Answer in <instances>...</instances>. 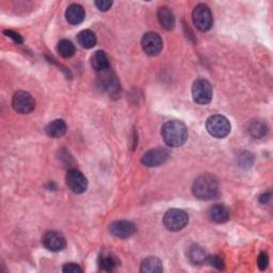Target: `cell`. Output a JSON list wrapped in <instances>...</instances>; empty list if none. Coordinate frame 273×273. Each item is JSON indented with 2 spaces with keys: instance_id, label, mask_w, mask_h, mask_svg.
I'll use <instances>...</instances> for the list:
<instances>
[{
  "instance_id": "24",
  "label": "cell",
  "mask_w": 273,
  "mask_h": 273,
  "mask_svg": "<svg viewBox=\"0 0 273 273\" xmlns=\"http://www.w3.org/2000/svg\"><path fill=\"white\" fill-rule=\"evenodd\" d=\"M58 51L63 58H71L75 53V46L68 40H61L58 44Z\"/></svg>"
},
{
  "instance_id": "9",
  "label": "cell",
  "mask_w": 273,
  "mask_h": 273,
  "mask_svg": "<svg viewBox=\"0 0 273 273\" xmlns=\"http://www.w3.org/2000/svg\"><path fill=\"white\" fill-rule=\"evenodd\" d=\"M66 184L73 192L75 193H84L88 188L87 177L76 169L68 170L66 174Z\"/></svg>"
},
{
  "instance_id": "22",
  "label": "cell",
  "mask_w": 273,
  "mask_h": 273,
  "mask_svg": "<svg viewBox=\"0 0 273 273\" xmlns=\"http://www.w3.org/2000/svg\"><path fill=\"white\" fill-rule=\"evenodd\" d=\"M78 43L81 47L90 49L92 47L95 46L96 44V36H95L94 32H92L91 30H83L81 32H79L78 36Z\"/></svg>"
},
{
  "instance_id": "26",
  "label": "cell",
  "mask_w": 273,
  "mask_h": 273,
  "mask_svg": "<svg viewBox=\"0 0 273 273\" xmlns=\"http://www.w3.org/2000/svg\"><path fill=\"white\" fill-rule=\"evenodd\" d=\"M257 264H258V267L261 270H265L268 267V265H269V257H268L267 253L262 252L261 254H259L258 259H257Z\"/></svg>"
},
{
  "instance_id": "12",
  "label": "cell",
  "mask_w": 273,
  "mask_h": 273,
  "mask_svg": "<svg viewBox=\"0 0 273 273\" xmlns=\"http://www.w3.org/2000/svg\"><path fill=\"white\" fill-rule=\"evenodd\" d=\"M110 233L118 238H129L135 233V225L127 220L114 221L110 225Z\"/></svg>"
},
{
  "instance_id": "28",
  "label": "cell",
  "mask_w": 273,
  "mask_h": 273,
  "mask_svg": "<svg viewBox=\"0 0 273 273\" xmlns=\"http://www.w3.org/2000/svg\"><path fill=\"white\" fill-rule=\"evenodd\" d=\"M4 33H5L6 36H8V37H10V38H12L13 41H14L15 43H18V44H22L23 43L24 40H23V37L18 33L14 32V31H12V30H6Z\"/></svg>"
},
{
  "instance_id": "25",
  "label": "cell",
  "mask_w": 273,
  "mask_h": 273,
  "mask_svg": "<svg viewBox=\"0 0 273 273\" xmlns=\"http://www.w3.org/2000/svg\"><path fill=\"white\" fill-rule=\"evenodd\" d=\"M206 263L209 264L210 266L217 268V269H219V270H222L224 269V261L222 259L221 256L219 255H209L207 256L206 258Z\"/></svg>"
},
{
  "instance_id": "4",
  "label": "cell",
  "mask_w": 273,
  "mask_h": 273,
  "mask_svg": "<svg viewBox=\"0 0 273 273\" xmlns=\"http://www.w3.org/2000/svg\"><path fill=\"white\" fill-rule=\"evenodd\" d=\"M189 218L186 211L182 209H170L163 218V223L169 230L179 231L182 230L188 224Z\"/></svg>"
},
{
  "instance_id": "21",
  "label": "cell",
  "mask_w": 273,
  "mask_h": 273,
  "mask_svg": "<svg viewBox=\"0 0 273 273\" xmlns=\"http://www.w3.org/2000/svg\"><path fill=\"white\" fill-rule=\"evenodd\" d=\"M189 261L194 265H202L206 263V252H205L199 245H192L188 251Z\"/></svg>"
},
{
  "instance_id": "8",
  "label": "cell",
  "mask_w": 273,
  "mask_h": 273,
  "mask_svg": "<svg viewBox=\"0 0 273 273\" xmlns=\"http://www.w3.org/2000/svg\"><path fill=\"white\" fill-rule=\"evenodd\" d=\"M169 156L170 153L168 149L163 147H156L145 153L141 159V162L145 167H158L162 165V163H165L168 160Z\"/></svg>"
},
{
  "instance_id": "1",
  "label": "cell",
  "mask_w": 273,
  "mask_h": 273,
  "mask_svg": "<svg viewBox=\"0 0 273 273\" xmlns=\"http://www.w3.org/2000/svg\"><path fill=\"white\" fill-rule=\"evenodd\" d=\"M161 135L165 143L171 147H179L188 139V130L182 122L170 121L162 126Z\"/></svg>"
},
{
  "instance_id": "23",
  "label": "cell",
  "mask_w": 273,
  "mask_h": 273,
  "mask_svg": "<svg viewBox=\"0 0 273 273\" xmlns=\"http://www.w3.org/2000/svg\"><path fill=\"white\" fill-rule=\"evenodd\" d=\"M250 132L254 138H263L268 132V125L263 121H256L251 124Z\"/></svg>"
},
{
  "instance_id": "19",
  "label": "cell",
  "mask_w": 273,
  "mask_h": 273,
  "mask_svg": "<svg viewBox=\"0 0 273 273\" xmlns=\"http://www.w3.org/2000/svg\"><path fill=\"white\" fill-rule=\"evenodd\" d=\"M158 20L160 25L167 30H172L175 26V16L173 12L167 8H160L158 11Z\"/></svg>"
},
{
  "instance_id": "14",
  "label": "cell",
  "mask_w": 273,
  "mask_h": 273,
  "mask_svg": "<svg viewBox=\"0 0 273 273\" xmlns=\"http://www.w3.org/2000/svg\"><path fill=\"white\" fill-rule=\"evenodd\" d=\"M65 17L71 25H79L84 22L86 17V12L80 5L73 4L66 9Z\"/></svg>"
},
{
  "instance_id": "11",
  "label": "cell",
  "mask_w": 273,
  "mask_h": 273,
  "mask_svg": "<svg viewBox=\"0 0 273 273\" xmlns=\"http://www.w3.org/2000/svg\"><path fill=\"white\" fill-rule=\"evenodd\" d=\"M42 241L44 247L51 252H60L66 245L65 238L60 233H58V231L54 230L47 231V233L43 236Z\"/></svg>"
},
{
  "instance_id": "18",
  "label": "cell",
  "mask_w": 273,
  "mask_h": 273,
  "mask_svg": "<svg viewBox=\"0 0 273 273\" xmlns=\"http://www.w3.org/2000/svg\"><path fill=\"white\" fill-rule=\"evenodd\" d=\"M67 130L66 123L63 120H54L46 126V133L51 138H61Z\"/></svg>"
},
{
  "instance_id": "17",
  "label": "cell",
  "mask_w": 273,
  "mask_h": 273,
  "mask_svg": "<svg viewBox=\"0 0 273 273\" xmlns=\"http://www.w3.org/2000/svg\"><path fill=\"white\" fill-rule=\"evenodd\" d=\"M91 64L94 70L99 73L110 68V63H109L107 53L103 50H98L96 52L93 53L91 58Z\"/></svg>"
},
{
  "instance_id": "7",
  "label": "cell",
  "mask_w": 273,
  "mask_h": 273,
  "mask_svg": "<svg viewBox=\"0 0 273 273\" xmlns=\"http://www.w3.org/2000/svg\"><path fill=\"white\" fill-rule=\"evenodd\" d=\"M12 105L13 108H14L18 113L27 114L33 111V109L35 107V102L28 92L18 91L14 94V96H13Z\"/></svg>"
},
{
  "instance_id": "30",
  "label": "cell",
  "mask_w": 273,
  "mask_h": 273,
  "mask_svg": "<svg viewBox=\"0 0 273 273\" xmlns=\"http://www.w3.org/2000/svg\"><path fill=\"white\" fill-rule=\"evenodd\" d=\"M270 199H271V194L270 193H266V194H263L261 197V199H259V202H261L262 204H267Z\"/></svg>"
},
{
  "instance_id": "2",
  "label": "cell",
  "mask_w": 273,
  "mask_h": 273,
  "mask_svg": "<svg viewBox=\"0 0 273 273\" xmlns=\"http://www.w3.org/2000/svg\"><path fill=\"white\" fill-rule=\"evenodd\" d=\"M192 191L196 198L207 201L217 197L218 192H219V185H218V182L213 176L204 174L196 180Z\"/></svg>"
},
{
  "instance_id": "15",
  "label": "cell",
  "mask_w": 273,
  "mask_h": 273,
  "mask_svg": "<svg viewBox=\"0 0 273 273\" xmlns=\"http://www.w3.org/2000/svg\"><path fill=\"white\" fill-rule=\"evenodd\" d=\"M98 264H99V267L101 270L111 272L120 265V261L114 254H112L110 252H103L99 256Z\"/></svg>"
},
{
  "instance_id": "3",
  "label": "cell",
  "mask_w": 273,
  "mask_h": 273,
  "mask_svg": "<svg viewBox=\"0 0 273 273\" xmlns=\"http://www.w3.org/2000/svg\"><path fill=\"white\" fill-rule=\"evenodd\" d=\"M206 129L215 138L222 139L228 135L230 132L229 121L220 114H215L208 118L206 122Z\"/></svg>"
},
{
  "instance_id": "20",
  "label": "cell",
  "mask_w": 273,
  "mask_h": 273,
  "mask_svg": "<svg viewBox=\"0 0 273 273\" xmlns=\"http://www.w3.org/2000/svg\"><path fill=\"white\" fill-rule=\"evenodd\" d=\"M140 270L143 273H158L162 272L163 267L160 259L156 257H147L142 262Z\"/></svg>"
},
{
  "instance_id": "27",
  "label": "cell",
  "mask_w": 273,
  "mask_h": 273,
  "mask_svg": "<svg viewBox=\"0 0 273 273\" xmlns=\"http://www.w3.org/2000/svg\"><path fill=\"white\" fill-rule=\"evenodd\" d=\"M62 271L65 273H79V272H83V269L79 267V265L71 263V264L64 265V267L62 268Z\"/></svg>"
},
{
  "instance_id": "13",
  "label": "cell",
  "mask_w": 273,
  "mask_h": 273,
  "mask_svg": "<svg viewBox=\"0 0 273 273\" xmlns=\"http://www.w3.org/2000/svg\"><path fill=\"white\" fill-rule=\"evenodd\" d=\"M100 81L103 88L108 91L110 95H118L120 93V83L115 75L110 72V70H106L100 72Z\"/></svg>"
},
{
  "instance_id": "10",
  "label": "cell",
  "mask_w": 273,
  "mask_h": 273,
  "mask_svg": "<svg viewBox=\"0 0 273 273\" xmlns=\"http://www.w3.org/2000/svg\"><path fill=\"white\" fill-rule=\"evenodd\" d=\"M162 38L156 32H147L142 38V48L148 56H156L162 49Z\"/></svg>"
},
{
  "instance_id": "5",
  "label": "cell",
  "mask_w": 273,
  "mask_h": 273,
  "mask_svg": "<svg viewBox=\"0 0 273 273\" xmlns=\"http://www.w3.org/2000/svg\"><path fill=\"white\" fill-rule=\"evenodd\" d=\"M192 98L199 105H207L212 99V87L206 79H199L192 86Z\"/></svg>"
},
{
  "instance_id": "29",
  "label": "cell",
  "mask_w": 273,
  "mask_h": 273,
  "mask_svg": "<svg viewBox=\"0 0 273 273\" xmlns=\"http://www.w3.org/2000/svg\"><path fill=\"white\" fill-rule=\"evenodd\" d=\"M95 5H96V7L101 11H108L112 6V2H108V0H100V2L95 3Z\"/></svg>"
},
{
  "instance_id": "16",
  "label": "cell",
  "mask_w": 273,
  "mask_h": 273,
  "mask_svg": "<svg viewBox=\"0 0 273 273\" xmlns=\"http://www.w3.org/2000/svg\"><path fill=\"white\" fill-rule=\"evenodd\" d=\"M208 216L210 220L216 223H225L229 219V211L224 205L216 204L209 208Z\"/></svg>"
},
{
  "instance_id": "6",
  "label": "cell",
  "mask_w": 273,
  "mask_h": 273,
  "mask_svg": "<svg viewBox=\"0 0 273 273\" xmlns=\"http://www.w3.org/2000/svg\"><path fill=\"white\" fill-rule=\"evenodd\" d=\"M193 23L197 28L201 31H207L212 26V14L206 5H199L192 13Z\"/></svg>"
}]
</instances>
